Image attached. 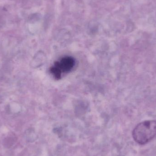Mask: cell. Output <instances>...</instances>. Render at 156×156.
Returning a JSON list of instances; mask_svg holds the SVG:
<instances>
[{
    "label": "cell",
    "instance_id": "obj_1",
    "mask_svg": "<svg viewBox=\"0 0 156 156\" xmlns=\"http://www.w3.org/2000/svg\"><path fill=\"white\" fill-rule=\"evenodd\" d=\"M156 136V120L146 121L138 124L134 129L133 136L139 144L143 145Z\"/></svg>",
    "mask_w": 156,
    "mask_h": 156
},
{
    "label": "cell",
    "instance_id": "obj_2",
    "mask_svg": "<svg viewBox=\"0 0 156 156\" xmlns=\"http://www.w3.org/2000/svg\"><path fill=\"white\" fill-rule=\"evenodd\" d=\"M55 65L58 67L61 72H69L75 65V60L71 57L67 56L63 58L60 61L55 63Z\"/></svg>",
    "mask_w": 156,
    "mask_h": 156
},
{
    "label": "cell",
    "instance_id": "obj_3",
    "mask_svg": "<svg viewBox=\"0 0 156 156\" xmlns=\"http://www.w3.org/2000/svg\"><path fill=\"white\" fill-rule=\"evenodd\" d=\"M50 72L56 79H59L61 77L62 72L60 71L59 69L55 65H54V66L51 68L50 69Z\"/></svg>",
    "mask_w": 156,
    "mask_h": 156
}]
</instances>
